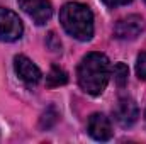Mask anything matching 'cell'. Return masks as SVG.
Segmentation results:
<instances>
[{"mask_svg":"<svg viewBox=\"0 0 146 144\" xmlns=\"http://www.w3.org/2000/svg\"><path fill=\"white\" fill-rule=\"evenodd\" d=\"M136 75L139 80H146V51L138 56V63H136Z\"/></svg>","mask_w":146,"mask_h":144,"instance_id":"8fae6325","label":"cell"},{"mask_svg":"<svg viewBox=\"0 0 146 144\" xmlns=\"http://www.w3.org/2000/svg\"><path fill=\"white\" fill-rule=\"evenodd\" d=\"M60 22L73 39L90 41L94 36V14L85 3H65L60 10Z\"/></svg>","mask_w":146,"mask_h":144,"instance_id":"7a4b0ae2","label":"cell"},{"mask_svg":"<svg viewBox=\"0 0 146 144\" xmlns=\"http://www.w3.org/2000/svg\"><path fill=\"white\" fill-rule=\"evenodd\" d=\"M66 81H68V75L60 66H53L48 73V76H46V85L48 87H60V85H65Z\"/></svg>","mask_w":146,"mask_h":144,"instance_id":"9c48e42d","label":"cell"},{"mask_svg":"<svg viewBox=\"0 0 146 144\" xmlns=\"http://www.w3.org/2000/svg\"><path fill=\"white\" fill-rule=\"evenodd\" d=\"M22 32H24V26L19 15L9 9L0 7V41L14 42L21 39Z\"/></svg>","mask_w":146,"mask_h":144,"instance_id":"3957f363","label":"cell"},{"mask_svg":"<svg viewBox=\"0 0 146 144\" xmlns=\"http://www.w3.org/2000/svg\"><path fill=\"white\" fill-rule=\"evenodd\" d=\"M14 70L17 76L27 85V87H36L42 78V73L36 65L24 54H19L14 58Z\"/></svg>","mask_w":146,"mask_h":144,"instance_id":"8992f818","label":"cell"},{"mask_svg":"<svg viewBox=\"0 0 146 144\" xmlns=\"http://www.w3.org/2000/svg\"><path fill=\"white\" fill-rule=\"evenodd\" d=\"M145 2H146V0H145Z\"/></svg>","mask_w":146,"mask_h":144,"instance_id":"5bb4252c","label":"cell"},{"mask_svg":"<svg viewBox=\"0 0 146 144\" xmlns=\"http://www.w3.org/2000/svg\"><path fill=\"white\" fill-rule=\"evenodd\" d=\"M107 7H121V5H127L133 0H102Z\"/></svg>","mask_w":146,"mask_h":144,"instance_id":"4fadbf2b","label":"cell"},{"mask_svg":"<svg viewBox=\"0 0 146 144\" xmlns=\"http://www.w3.org/2000/svg\"><path fill=\"white\" fill-rule=\"evenodd\" d=\"M48 46H49V49L51 51H61V42H60V39H56V34L54 32H49V36H48Z\"/></svg>","mask_w":146,"mask_h":144,"instance_id":"7c38bea8","label":"cell"},{"mask_svg":"<svg viewBox=\"0 0 146 144\" xmlns=\"http://www.w3.org/2000/svg\"><path fill=\"white\" fill-rule=\"evenodd\" d=\"M78 85L88 95H102L110 78V63L102 53H88L78 65Z\"/></svg>","mask_w":146,"mask_h":144,"instance_id":"6da1fadb","label":"cell"},{"mask_svg":"<svg viewBox=\"0 0 146 144\" xmlns=\"http://www.w3.org/2000/svg\"><path fill=\"white\" fill-rule=\"evenodd\" d=\"M87 132L95 141H109L112 137L110 120L104 114H92L87 122Z\"/></svg>","mask_w":146,"mask_h":144,"instance_id":"ba28073f","label":"cell"},{"mask_svg":"<svg viewBox=\"0 0 146 144\" xmlns=\"http://www.w3.org/2000/svg\"><path fill=\"white\" fill-rule=\"evenodd\" d=\"M145 31V20L139 15H127L115 22L114 26V37L121 41H133Z\"/></svg>","mask_w":146,"mask_h":144,"instance_id":"5b68a950","label":"cell"},{"mask_svg":"<svg viewBox=\"0 0 146 144\" xmlns=\"http://www.w3.org/2000/svg\"><path fill=\"white\" fill-rule=\"evenodd\" d=\"M138 117H139V108L133 98L122 97L117 100V104L114 107V119L119 126L129 127L138 120Z\"/></svg>","mask_w":146,"mask_h":144,"instance_id":"52a82bcc","label":"cell"},{"mask_svg":"<svg viewBox=\"0 0 146 144\" xmlns=\"http://www.w3.org/2000/svg\"><path fill=\"white\" fill-rule=\"evenodd\" d=\"M17 3L37 26L46 24L53 15V5L49 0H17Z\"/></svg>","mask_w":146,"mask_h":144,"instance_id":"277c9868","label":"cell"},{"mask_svg":"<svg viewBox=\"0 0 146 144\" xmlns=\"http://www.w3.org/2000/svg\"><path fill=\"white\" fill-rule=\"evenodd\" d=\"M112 76H114V81L117 87H126L127 83V76H129V70L124 63H117L114 65V70H112Z\"/></svg>","mask_w":146,"mask_h":144,"instance_id":"30bf717a","label":"cell"}]
</instances>
